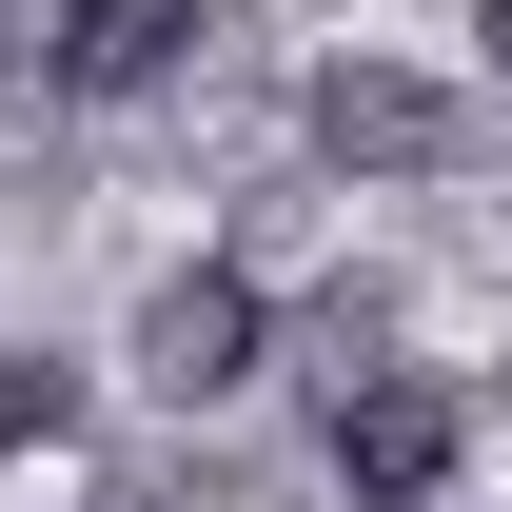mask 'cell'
<instances>
[{"instance_id":"6da1fadb","label":"cell","mask_w":512,"mask_h":512,"mask_svg":"<svg viewBox=\"0 0 512 512\" xmlns=\"http://www.w3.org/2000/svg\"><path fill=\"white\" fill-rule=\"evenodd\" d=\"M316 434H335V493H355V512H434V493H453V453H473V394H453V375H394V355H375V375L335 394Z\"/></svg>"},{"instance_id":"7a4b0ae2","label":"cell","mask_w":512,"mask_h":512,"mask_svg":"<svg viewBox=\"0 0 512 512\" xmlns=\"http://www.w3.org/2000/svg\"><path fill=\"white\" fill-rule=\"evenodd\" d=\"M138 375L178 394V414H217V394H256V375H276V296H256L237 256H178V276L138 296Z\"/></svg>"},{"instance_id":"3957f363","label":"cell","mask_w":512,"mask_h":512,"mask_svg":"<svg viewBox=\"0 0 512 512\" xmlns=\"http://www.w3.org/2000/svg\"><path fill=\"white\" fill-rule=\"evenodd\" d=\"M453 79H414V60H335L316 79V158L335 178H453Z\"/></svg>"},{"instance_id":"277c9868","label":"cell","mask_w":512,"mask_h":512,"mask_svg":"<svg viewBox=\"0 0 512 512\" xmlns=\"http://www.w3.org/2000/svg\"><path fill=\"white\" fill-rule=\"evenodd\" d=\"M40 60H60V99H158V79L197 60V0H60Z\"/></svg>"},{"instance_id":"5b68a950","label":"cell","mask_w":512,"mask_h":512,"mask_svg":"<svg viewBox=\"0 0 512 512\" xmlns=\"http://www.w3.org/2000/svg\"><path fill=\"white\" fill-rule=\"evenodd\" d=\"M79 434V355H0V473Z\"/></svg>"},{"instance_id":"8992f818","label":"cell","mask_w":512,"mask_h":512,"mask_svg":"<svg viewBox=\"0 0 512 512\" xmlns=\"http://www.w3.org/2000/svg\"><path fill=\"white\" fill-rule=\"evenodd\" d=\"M40 99H60V60H40V20H0V158L40 138Z\"/></svg>"},{"instance_id":"52a82bcc","label":"cell","mask_w":512,"mask_h":512,"mask_svg":"<svg viewBox=\"0 0 512 512\" xmlns=\"http://www.w3.org/2000/svg\"><path fill=\"white\" fill-rule=\"evenodd\" d=\"M473 40H493V79H512V0H473Z\"/></svg>"}]
</instances>
